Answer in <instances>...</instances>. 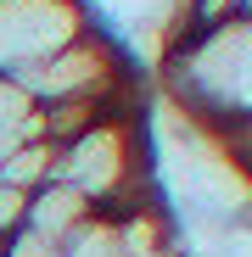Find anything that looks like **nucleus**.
Returning <instances> with one entry per match:
<instances>
[{
  "instance_id": "8",
  "label": "nucleus",
  "mask_w": 252,
  "mask_h": 257,
  "mask_svg": "<svg viewBox=\"0 0 252 257\" xmlns=\"http://www.w3.org/2000/svg\"><path fill=\"white\" fill-rule=\"evenodd\" d=\"M62 257H118V218H112V212L84 218V224L62 240Z\"/></svg>"
},
{
  "instance_id": "1",
  "label": "nucleus",
  "mask_w": 252,
  "mask_h": 257,
  "mask_svg": "<svg viewBox=\"0 0 252 257\" xmlns=\"http://www.w3.org/2000/svg\"><path fill=\"white\" fill-rule=\"evenodd\" d=\"M162 90L202 135H235L252 123V12L224 23H185L162 56Z\"/></svg>"
},
{
  "instance_id": "10",
  "label": "nucleus",
  "mask_w": 252,
  "mask_h": 257,
  "mask_svg": "<svg viewBox=\"0 0 252 257\" xmlns=\"http://www.w3.org/2000/svg\"><path fill=\"white\" fill-rule=\"evenodd\" d=\"M241 12H246V0H191V23H224Z\"/></svg>"
},
{
  "instance_id": "4",
  "label": "nucleus",
  "mask_w": 252,
  "mask_h": 257,
  "mask_svg": "<svg viewBox=\"0 0 252 257\" xmlns=\"http://www.w3.org/2000/svg\"><path fill=\"white\" fill-rule=\"evenodd\" d=\"M90 28L84 0H0V78L12 84L23 67L56 56Z\"/></svg>"
},
{
  "instance_id": "2",
  "label": "nucleus",
  "mask_w": 252,
  "mask_h": 257,
  "mask_svg": "<svg viewBox=\"0 0 252 257\" xmlns=\"http://www.w3.org/2000/svg\"><path fill=\"white\" fill-rule=\"evenodd\" d=\"M51 179L78 190L96 212H123L151 201V162H146V128L135 106H118L96 117L90 128H78L73 140L56 146Z\"/></svg>"
},
{
  "instance_id": "7",
  "label": "nucleus",
  "mask_w": 252,
  "mask_h": 257,
  "mask_svg": "<svg viewBox=\"0 0 252 257\" xmlns=\"http://www.w3.org/2000/svg\"><path fill=\"white\" fill-rule=\"evenodd\" d=\"M51 168H56V146L45 135H23L6 157H0V185H17V190H39L51 185Z\"/></svg>"
},
{
  "instance_id": "6",
  "label": "nucleus",
  "mask_w": 252,
  "mask_h": 257,
  "mask_svg": "<svg viewBox=\"0 0 252 257\" xmlns=\"http://www.w3.org/2000/svg\"><path fill=\"white\" fill-rule=\"evenodd\" d=\"M84 218H96V207L84 201L78 190H67V185H39L34 196H28V218H23V229H34V235H51V240H67Z\"/></svg>"
},
{
  "instance_id": "9",
  "label": "nucleus",
  "mask_w": 252,
  "mask_h": 257,
  "mask_svg": "<svg viewBox=\"0 0 252 257\" xmlns=\"http://www.w3.org/2000/svg\"><path fill=\"white\" fill-rule=\"evenodd\" d=\"M0 257H62V240L34 235V229H12L6 240H0Z\"/></svg>"
},
{
  "instance_id": "11",
  "label": "nucleus",
  "mask_w": 252,
  "mask_h": 257,
  "mask_svg": "<svg viewBox=\"0 0 252 257\" xmlns=\"http://www.w3.org/2000/svg\"><path fill=\"white\" fill-rule=\"evenodd\" d=\"M246 12H252V0H246Z\"/></svg>"
},
{
  "instance_id": "5",
  "label": "nucleus",
  "mask_w": 252,
  "mask_h": 257,
  "mask_svg": "<svg viewBox=\"0 0 252 257\" xmlns=\"http://www.w3.org/2000/svg\"><path fill=\"white\" fill-rule=\"evenodd\" d=\"M112 218H118V257H191L174 212H168L157 196L140 201V207L112 212Z\"/></svg>"
},
{
  "instance_id": "3",
  "label": "nucleus",
  "mask_w": 252,
  "mask_h": 257,
  "mask_svg": "<svg viewBox=\"0 0 252 257\" xmlns=\"http://www.w3.org/2000/svg\"><path fill=\"white\" fill-rule=\"evenodd\" d=\"M12 90L28 106H78V101H129L135 84H129L123 51L101 28H90V34H78L73 45H62L56 56L23 67L12 78Z\"/></svg>"
}]
</instances>
